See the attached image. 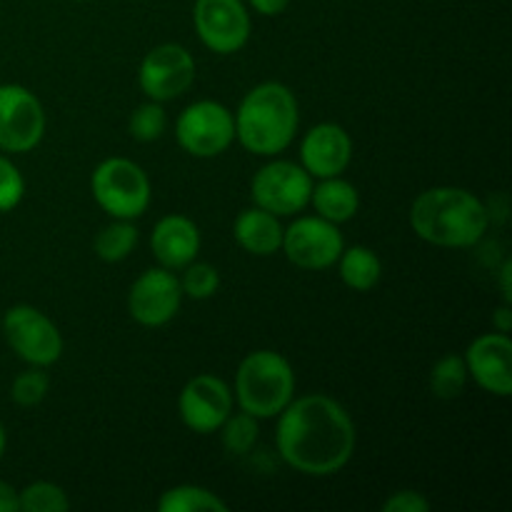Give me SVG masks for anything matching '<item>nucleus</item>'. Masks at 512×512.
I'll return each mask as SVG.
<instances>
[{
	"label": "nucleus",
	"mask_w": 512,
	"mask_h": 512,
	"mask_svg": "<svg viewBox=\"0 0 512 512\" xmlns=\"http://www.w3.org/2000/svg\"><path fill=\"white\" fill-rule=\"evenodd\" d=\"M358 430L348 410L325 393L293 398L278 415L275 448L283 463L308 478H330L353 460Z\"/></svg>",
	"instance_id": "f257e3e1"
},
{
	"label": "nucleus",
	"mask_w": 512,
	"mask_h": 512,
	"mask_svg": "<svg viewBox=\"0 0 512 512\" xmlns=\"http://www.w3.org/2000/svg\"><path fill=\"white\" fill-rule=\"evenodd\" d=\"M490 218L488 205L458 185H435L410 205L413 233L435 248H475L488 233Z\"/></svg>",
	"instance_id": "f03ea898"
},
{
	"label": "nucleus",
	"mask_w": 512,
	"mask_h": 512,
	"mask_svg": "<svg viewBox=\"0 0 512 512\" xmlns=\"http://www.w3.org/2000/svg\"><path fill=\"white\" fill-rule=\"evenodd\" d=\"M235 140L258 158H275L293 145L300 128V105L293 90L278 80L255 85L233 113Z\"/></svg>",
	"instance_id": "7ed1b4c3"
},
{
	"label": "nucleus",
	"mask_w": 512,
	"mask_h": 512,
	"mask_svg": "<svg viewBox=\"0 0 512 512\" xmlns=\"http://www.w3.org/2000/svg\"><path fill=\"white\" fill-rule=\"evenodd\" d=\"M233 398L243 413L258 420L278 418L295 398V370L283 353L253 350L238 365Z\"/></svg>",
	"instance_id": "20e7f679"
},
{
	"label": "nucleus",
	"mask_w": 512,
	"mask_h": 512,
	"mask_svg": "<svg viewBox=\"0 0 512 512\" xmlns=\"http://www.w3.org/2000/svg\"><path fill=\"white\" fill-rule=\"evenodd\" d=\"M90 193L98 208L110 218L138 220L148 213L153 185L135 160L113 155L95 165L90 175Z\"/></svg>",
	"instance_id": "39448f33"
},
{
	"label": "nucleus",
	"mask_w": 512,
	"mask_h": 512,
	"mask_svg": "<svg viewBox=\"0 0 512 512\" xmlns=\"http://www.w3.org/2000/svg\"><path fill=\"white\" fill-rule=\"evenodd\" d=\"M0 330H3L8 348L25 365L48 370L50 365H55L63 358L65 343L58 325L43 310L33 308V305L20 303L5 310L3 320H0Z\"/></svg>",
	"instance_id": "423d86ee"
},
{
	"label": "nucleus",
	"mask_w": 512,
	"mask_h": 512,
	"mask_svg": "<svg viewBox=\"0 0 512 512\" xmlns=\"http://www.w3.org/2000/svg\"><path fill=\"white\" fill-rule=\"evenodd\" d=\"M175 140L185 153L200 160L228 153L235 143L233 110L218 100H195L175 120Z\"/></svg>",
	"instance_id": "0eeeda50"
},
{
	"label": "nucleus",
	"mask_w": 512,
	"mask_h": 512,
	"mask_svg": "<svg viewBox=\"0 0 512 512\" xmlns=\"http://www.w3.org/2000/svg\"><path fill=\"white\" fill-rule=\"evenodd\" d=\"M310 193H313V178L300 163L285 158H270L258 173L250 180V200L258 208L278 215V218H290V215L303 213L310 205Z\"/></svg>",
	"instance_id": "6e6552de"
},
{
	"label": "nucleus",
	"mask_w": 512,
	"mask_h": 512,
	"mask_svg": "<svg viewBox=\"0 0 512 512\" xmlns=\"http://www.w3.org/2000/svg\"><path fill=\"white\" fill-rule=\"evenodd\" d=\"M345 248L340 225L320 218V215H298L288 228H283L280 253L300 270L320 273L338 263Z\"/></svg>",
	"instance_id": "1a4fd4ad"
},
{
	"label": "nucleus",
	"mask_w": 512,
	"mask_h": 512,
	"mask_svg": "<svg viewBox=\"0 0 512 512\" xmlns=\"http://www.w3.org/2000/svg\"><path fill=\"white\" fill-rule=\"evenodd\" d=\"M45 108L38 95L18 83L0 85V153L23 155L45 135Z\"/></svg>",
	"instance_id": "9d476101"
},
{
	"label": "nucleus",
	"mask_w": 512,
	"mask_h": 512,
	"mask_svg": "<svg viewBox=\"0 0 512 512\" xmlns=\"http://www.w3.org/2000/svg\"><path fill=\"white\" fill-rule=\"evenodd\" d=\"M193 28L205 48L218 55H233L248 45L253 20L243 0H195Z\"/></svg>",
	"instance_id": "9b49d317"
},
{
	"label": "nucleus",
	"mask_w": 512,
	"mask_h": 512,
	"mask_svg": "<svg viewBox=\"0 0 512 512\" xmlns=\"http://www.w3.org/2000/svg\"><path fill=\"white\" fill-rule=\"evenodd\" d=\"M195 83V58L185 45L160 43L145 53L138 68V85L155 103H170Z\"/></svg>",
	"instance_id": "f8f14e48"
},
{
	"label": "nucleus",
	"mask_w": 512,
	"mask_h": 512,
	"mask_svg": "<svg viewBox=\"0 0 512 512\" xmlns=\"http://www.w3.org/2000/svg\"><path fill=\"white\" fill-rule=\"evenodd\" d=\"M183 305V288L175 270L148 268L133 280L128 290V313L143 328H163Z\"/></svg>",
	"instance_id": "ddd939ff"
},
{
	"label": "nucleus",
	"mask_w": 512,
	"mask_h": 512,
	"mask_svg": "<svg viewBox=\"0 0 512 512\" xmlns=\"http://www.w3.org/2000/svg\"><path fill=\"white\" fill-rule=\"evenodd\" d=\"M233 408V388L213 373L193 375L178 395L180 420L185 428L198 435L218 433Z\"/></svg>",
	"instance_id": "4468645a"
},
{
	"label": "nucleus",
	"mask_w": 512,
	"mask_h": 512,
	"mask_svg": "<svg viewBox=\"0 0 512 512\" xmlns=\"http://www.w3.org/2000/svg\"><path fill=\"white\" fill-rule=\"evenodd\" d=\"M468 375L495 398L512 393V340L508 333H483L463 353Z\"/></svg>",
	"instance_id": "2eb2a0df"
},
{
	"label": "nucleus",
	"mask_w": 512,
	"mask_h": 512,
	"mask_svg": "<svg viewBox=\"0 0 512 512\" xmlns=\"http://www.w3.org/2000/svg\"><path fill=\"white\" fill-rule=\"evenodd\" d=\"M353 163V138L338 123H318L300 140V165L313 180L343 175Z\"/></svg>",
	"instance_id": "dca6fc26"
},
{
	"label": "nucleus",
	"mask_w": 512,
	"mask_h": 512,
	"mask_svg": "<svg viewBox=\"0 0 512 512\" xmlns=\"http://www.w3.org/2000/svg\"><path fill=\"white\" fill-rule=\"evenodd\" d=\"M200 248H203V235L188 215H165L150 233V250H153L158 265L168 270H183L185 265L198 258Z\"/></svg>",
	"instance_id": "f3484780"
},
{
	"label": "nucleus",
	"mask_w": 512,
	"mask_h": 512,
	"mask_svg": "<svg viewBox=\"0 0 512 512\" xmlns=\"http://www.w3.org/2000/svg\"><path fill=\"white\" fill-rule=\"evenodd\" d=\"M233 238L248 255L270 258V255L280 253L283 225H280L278 215L253 205V208H245L238 213L233 223Z\"/></svg>",
	"instance_id": "a211bd4d"
},
{
	"label": "nucleus",
	"mask_w": 512,
	"mask_h": 512,
	"mask_svg": "<svg viewBox=\"0 0 512 512\" xmlns=\"http://www.w3.org/2000/svg\"><path fill=\"white\" fill-rule=\"evenodd\" d=\"M310 205H313L315 215L335 225H343L358 215L360 193L350 180H345L343 175H335V178H323L318 180V185H313Z\"/></svg>",
	"instance_id": "6ab92c4d"
},
{
	"label": "nucleus",
	"mask_w": 512,
	"mask_h": 512,
	"mask_svg": "<svg viewBox=\"0 0 512 512\" xmlns=\"http://www.w3.org/2000/svg\"><path fill=\"white\" fill-rule=\"evenodd\" d=\"M338 275L350 290L355 293H368L383 278V263H380L378 253L368 245H353V248H343L338 258Z\"/></svg>",
	"instance_id": "aec40b11"
},
{
	"label": "nucleus",
	"mask_w": 512,
	"mask_h": 512,
	"mask_svg": "<svg viewBox=\"0 0 512 512\" xmlns=\"http://www.w3.org/2000/svg\"><path fill=\"white\" fill-rule=\"evenodd\" d=\"M160 512H228V503L203 485L183 483L168 488L158 500Z\"/></svg>",
	"instance_id": "412c9836"
},
{
	"label": "nucleus",
	"mask_w": 512,
	"mask_h": 512,
	"mask_svg": "<svg viewBox=\"0 0 512 512\" xmlns=\"http://www.w3.org/2000/svg\"><path fill=\"white\" fill-rule=\"evenodd\" d=\"M135 245H138V228H135V220L120 218H110V223L103 225L93 240L95 255H98L103 263H123L125 258H130Z\"/></svg>",
	"instance_id": "4be33fe9"
},
{
	"label": "nucleus",
	"mask_w": 512,
	"mask_h": 512,
	"mask_svg": "<svg viewBox=\"0 0 512 512\" xmlns=\"http://www.w3.org/2000/svg\"><path fill=\"white\" fill-rule=\"evenodd\" d=\"M468 380V365H465L463 355L458 353L443 355L440 360H435L433 370H430V390L440 400L460 398Z\"/></svg>",
	"instance_id": "5701e85b"
},
{
	"label": "nucleus",
	"mask_w": 512,
	"mask_h": 512,
	"mask_svg": "<svg viewBox=\"0 0 512 512\" xmlns=\"http://www.w3.org/2000/svg\"><path fill=\"white\" fill-rule=\"evenodd\" d=\"M258 423H260L258 418L243 413V410H238V413H230L228 420H225L218 430L220 440H223L225 453L235 455V458H240V455H248L250 450L255 448V443H258V435H260Z\"/></svg>",
	"instance_id": "b1692460"
},
{
	"label": "nucleus",
	"mask_w": 512,
	"mask_h": 512,
	"mask_svg": "<svg viewBox=\"0 0 512 512\" xmlns=\"http://www.w3.org/2000/svg\"><path fill=\"white\" fill-rule=\"evenodd\" d=\"M70 508V498L60 485L48 480H35L18 490V510L23 512H65Z\"/></svg>",
	"instance_id": "393cba45"
},
{
	"label": "nucleus",
	"mask_w": 512,
	"mask_h": 512,
	"mask_svg": "<svg viewBox=\"0 0 512 512\" xmlns=\"http://www.w3.org/2000/svg\"><path fill=\"white\" fill-rule=\"evenodd\" d=\"M168 130V113H165L163 103L155 100H145L143 105L130 113L128 120V133L133 135L138 143H155L160 140Z\"/></svg>",
	"instance_id": "a878e982"
},
{
	"label": "nucleus",
	"mask_w": 512,
	"mask_h": 512,
	"mask_svg": "<svg viewBox=\"0 0 512 512\" xmlns=\"http://www.w3.org/2000/svg\"><path fill=\"white\" fill-rule=\"evenodd\" d=\"M178 280L183 288V298L190 300H210L220 290L218 268L210 263H200L198 258L185 265Z\"/></svg>",
	"instance_id": "bb28decb"
},
{
	"label": "nucleus",
	"mask_w": 512,
	"mask_h": 512,
	"mask_svg": "<svg viewBox=\"0 0 512 512\" xmlns=\"http://www.w3.org/2000/svg\"><path fill=\"white\" fill-rule=\"evenodd\" d=\"M50 393V375L45 368H35L28 365V370L15 375L13 385H10V400L20 408H35L43 403Z\"/></svg>",
	"instance_id": "cd10ccee"
},
{
	"label": "nucleus",
	"mask_w": 512,
	"mask_h": 512,
	"mask_svg": "<svg viewBox=\"0 0 512 512\" xmlns=\"http://www.w3.org/2000/svg\"><path fill=\"white\" fill-rule=\"evenodd\" d=\"M25 198V178L18 165L0 153V213H10Z\"/></svg>",
	"instance_id": "c85d7f7f"
},
{
	"label": "nucleus",
	"mask_w": 512,
	"mask_h": 512,
	"mask_svg": "<svg viewBox=\"0 0 512 512\" xmlns=\"http://www.w3.org/2000/svg\"><path fill=\"white\" fill-rule=\"evenodd\" d=\"M430 500L418 490H395L383 503V512H428Z\"/></svg>",
	"instance_id": "c756f323"
},
{
	"label": "nucleus",
	"mask_w": 512,
	"mask_h": 512,
	"mask_svg": "<svg viewBox=\"0 0 512 512\" xmlns=\"http://www.w3.org/2000/svg\"><path fill=\"white\" fill-rule=\"evenodd\" d=\"M290 5V0H248V8H253L258 15L265 18H275V15L285 13Z\"/></svg>",
	"instance_id": "7c9ffc66"
},
{
	"label": "nucleus",
	"mask_w": 512,
	"mask_h": 512,
	"mask_svg": "<svg viewBox=\"0 0 512 512\" xmlns=\"http://www.w3.org/2000/svg\"><path fill=\"white\" fill-rule=\"evenodd\" d=\"M0 512H18V490L0 480Z\"/></svg>",
	"instance_id": "2f4dec72"
},
{
	"label": "nucleus",
	"mask_w": 512,
	"mask_h": 512,
	"mask_svg": "<svg viewBox=\"0 0 512 512\" xmlns=\"http://www.w3.org/2000/svg\"><path fill=\"white\" fill-rule=\"evenodd\" d=\"M493 328L498 330V333H510V330H512L510 303H503L498 310H495V313H493Z\"/></svg>",
	"instance_id": "473e14b6"
},
{
	"label": "nucleus",
	"mask_w": 512,
	"mask_h": 512,
	"mask_svg": "<svg viewBox=\"0 0 512 512\" xmlns=\"http://www.w3.org/2000/svg\"><path fill=\"white\" fill-rule=\"evenodd\" d=\"M5 448H8V433H5V425L0 423V460H3Z\"/></svg>",
	"instance_id": "72a5a7b5"
}]
</instances>
